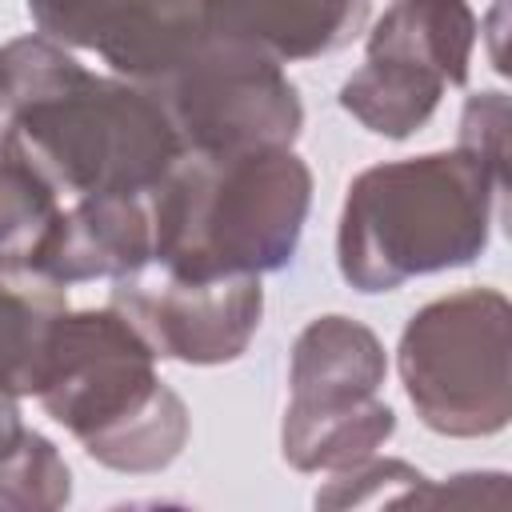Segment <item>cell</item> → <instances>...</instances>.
<instances>
[{
    "label": "cell",
    "mask_w": 512,
    "mask_h": 512,
    "mask_svg": "<svg viewBox=\"0 0 512 512\" xmlns=\"http://www.w3.org/2000/svg\"><path fill=\"white\" fill-rule=\"evenodd\" d=\"M4 132L64 196H148L184 156L164 100L84 68L44 32L0 44Z\"/></svg>",
    "instance_id": "cell-1"
},
{
    "label": "cell",
    "mask_w": 512,
    "mask_h": 512,
    "mask_svg": "<svg viewBox=\"0 0 512 512\" xmlns=\"http://www.w3.org/2000/svg\"><path fill=\"white\" fill-rule=\"evenodd\" d=\"M312 168L292 148L184 152L148 192L152 264L180 280L268 276L292 264Z\"/></svg>",
    "instance_id": "cell-2"
},
{
    "label": "cell",
    "mask_w": 512,
    "mask_h": 512,
    "mask_svg": "<svg viewBox=\"0 0 512 512\" xmlns=\"http://www.w3.org/2000/svg\"><path fill=\"white\" fill-rule=\"evenodd\" d=\"M504 188L508 184L460 144L364 168L340 208V276L372 296L480 260Z\"/></svg>",
    "instance_id": "cell-3"
},
{
    "label": "cell",
    "mask_w": 512,
    "mask_h": 512,
    "mask_svg": "<svg viewBox=\"0 0 512 512\" xmlns=\"http://www.w3.org/2000/svg\"><path fill=\"white\" fill-rule=\"evenodd\" d=\"M152 344L108 308L60 312L44 336L32 396L80 440V448L124 476L164 472L188 444V408L160 380Z\"/></svg>",
    "instance_id": "cell-4"
},
{
    "label": "cell",
    "mask_w": 512,
    "mask_h": 512,
    "mask_svg": "<svg viewBox=\"0 0 512 512\" xmlns=\"http://www.w3.org/2000/svg\"><path fill=\"white\" fill-rule=\"evenodd\" d=\"M396 368L420 424L476 440L512 420V304L496 288L428 300L400 332Z\"/></svg>",
    "instance_id": "cell-5"
},
{
    "label": "cell",
    "mask_w": 512,
    "mask_h": 512,
    "mask_svg": "<svg viewBox=\"0 0 512 512\" xmlns=\"http://www.w3.org/2000/svg\"><path fill=\"white\" fill-rule=\"evenodd\" d=\"M384 376L388 356L368 324L340 312L308 320L288 356L280 456L296 472H340L376 456L396 432V412L380 400Z\"/></svg>",
    "instance_id": "cell-6"
},
{
    "label": "cell",
    "mask_w": 512,
    "mask_h": 512,
    "mask_svg": "<svg viewBox=\"0 0 512 512\" xmlns=\"http://www.w3.org/2000/svg\"><path fill=\"white\" fill-rule=\"evenodd\" d=\"M468 0H392L368 32L364 64L340 84V108L384 140H408L472 68Z\"/></svg>",
    "instance_id": "cell-7"
},
{
    "label": "cell",
    "mask_w": 512,
    "mask_h": 512,
    "mask_svg": "<svg viewBox=\"0 0 512 512\" xmlns=\"http://www.w3.org/2000/svg\"><path fill=\"white\" fill-rule=\"evenodd\" d=\"M152 92L164 100L184 152L200 156L292 148L304 128L300 92L276 60L208 36Z\"/></svg>",
    "instance_id": "cell-8"
},
{
    "label": "cell",
    "mask_w": 512,
    "mask_h": 512,
    "mask_svg": "<svg viewBox=\"0 0 512 512\" xmlns=\"http://www.w3.org/2000/svg\"><path fill=\"white\" fill-rule=\"evenodd\" d=\"M116 312H124L136 332L152 344L160 360L180 364H228L240 360L260 332L264 288L260 276L228 280H180L148 264L132 276L112 280Z\"/></svg>",
    "instance_id": "cell-9"
},
{
    "label": "cell",
    "mask_w": 512,
    "mask_h": 512,
    "mask_svg": "<svg viewBox=\"0 0 512 512\" xmlns=\"http://www.w3.org/2000/svg\"><path fill=\"white\" fill-rule=\"evenodd\" d=\"M44 36L96 52L116 76L160 88L200 44L196 0H28Z\"/></svg>",
    "instance_id": "cell-10"
},
{
    "label": "cell",
    "mask_w": 512,
    "mask_h": 512,
    "mask_svg": "<svg viewBox=\"0 0 512 512\" xmlns=\"http://www.w3.org/2000/svg\"><path fill=\"white\" fill-rule=\"evenodd\" d=\"M144 264H152V220L144 196H76L60 204L20 268L68 288L84 280H120Z\"/></svg>",
    "instance_id": "cell-11"
},
{
    "label": "cell",
    "mask_w": 512,
    "mask_h": 512,
    "mask_svg": "<svg viewBox=\"0 0 512 512\" xmlns=\"http://www.w3.org/2000/svg\"><path fill=\"white\" fill-rule=\"evenodd\" d=\"M208 40L252 48L276 64L340 52L364 32L368 0H196Z\"/></svg>",
    "instance_id": "cell-12"
},
{
    "label": "cell",
    "mask_w": 512,
    "mask_h": 512,
    "mask_svg": "<svg viewBox=\"0 0 512 512\" xmlns=\"http://www.w3.org/2000/svg\"><path fill=\"white\" fill-rule=\"evenodd\" d=\"M64 308L60 284L0 260V392L32 396L44 336Z\"/></svg>",
    "instance_id": "cell-13"
},
{
    "label": "cell",
    "mask_w": 512,
    "mask_h": 512,
    "mask_svg": "<svg viewBox=\"0 0 512 512\" xmlns=\"http://www.w3.org/2000/svg\"><path fill=\"white\" fill-rule=\"evenodd\" d=\"M72 500V472L56 444L20 428L0 444V512H56Z\"/></svg>",
    "instance_id": "cell-14"
},
{
    "label": "cell",
    "mask_w": 512,
    "mask_h": 512,
    "mask_svg": "<svg viewBox=\"0 0 512 512\" xmlns=\"http://www.w3.org/2000/svg\"><path fill=\"white\" fill-rule=\"evenodd\" d=\"M428 484L420 468L396 456H368L352 468L328 472L316 488V508H368V504H412V496Z\"/></svg>",
    "instance_id": "cell-15"
},
{
    "label": "cell",
    "mask_w": 512,
    "mask_h": 512,
    "mask_svg": "<svg viewBox=\"0 0 512 512\" xmlns=\"http://www.w3.org/2000/svg\"><path fill=\"white\" fill-rule=\"evenodd\" d=\"M460 148L480 156L504 184H508V96L504 92H476L460 116Z\"/></svg>",
    "instance_id": "cell-16"
},
{
    "label": "cell",
    "mask_w": 512,
    "mask_h": 512,
    "mask_svg": "<svg viewBox=\"0 0 512 512\" xmlns=\"http://www.w3.org/2000/svg\"><path fill=\"white\" fill-rule=\"evenodd\" d=\"M416 508H476V504H508V476L504 472H460L448 484H424L412 496ZM408 504V508H412Z\"/></svg>",
    "instance_id": "cell-17"
},
{
    "label": "cell",
    "mask_w": 512,
    "mask_h": 512,
    "mask_svg": "<svg viewBox=\"0 0 512 512\" xmlns=\"http://www.w3.org/2000/svg\"><path fill=\"white\" fill-rule=\"evenodd\" d=\"M0 160H4V136H0Z\"/></svg>",
    "instance_id": "cell-18"
}]
</instances>
